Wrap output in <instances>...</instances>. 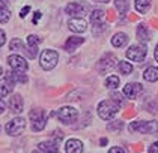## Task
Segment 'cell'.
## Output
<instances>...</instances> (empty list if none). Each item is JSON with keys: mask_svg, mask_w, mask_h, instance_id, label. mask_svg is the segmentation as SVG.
<instances>
[{"mask_svg": "<svg viewBox=\"0 0 158 153\" xmlns=\"http://www.w3.org/2000/svg\"><path fill=\"white\" fill-rule=\"evenodd\" d=\"M57 60H59V54L54 50H44L42 54H41L39 63H41L42 69L50 71V69H53L57 65Z\"/></svg>", "mask_w": 158, "mask_h": 153, "instance_id": "obj_3", "label": "cell"}, {"mask_svg": "<svg viewBox=\"0 0 158 153\" xmlns=\"http://www.w3.org/2000/svg\"><path fill=\"white\" fill-rule=\"evenodd\" d=\"M143 77H145L146 81L149 83H155L158 81V68H148L143 74Z\"/></svg>", "mask_w": 158, "mask_h": 153, "instance_id": "obj_21", "label": "cell"}, {"mask_svg": "<svg viewBox=\"0 0 158 153\" xmlns=\"http://www.w3.org/2000/svg\"><path fill=\"white\" fill-rule=\"evenodd\" d=\"M9 18H11V12L8 8H5V6H0V23H8L9 21Z\"/></svg>", "mask_w": 158, "mask_h": 153, "instance_id": "obj_25", "label": "cell"}, {"mask_svg": "<svg viewBox=\"0 0 158 153\" xmlns=\"http://www.w3.org/2000/svg\"><path fill=\"white\" fill-rule=\"evenodd\" d=\"M0 2H2V3H8L9 0H0Z\"/></svg>", "mask_w": 158, "mask_h": 153, "instance_id": "obj_41", "label": "cell"}, {"mask_svg": "<svg viewBox=\"0 0 158 153\" xmlns=\"http://www.w3.org/2000/svg\"><path fill=\"white\" fill-rule=\"evenodd\" d=\"M26 128V120L23 117H17L11 120L8 125H6V132L9 134V135H20V134H23V131Z\"/></svg>", "mask_w": 158, "mask_h": 153, "instance_id": "obj_7", "label": "cell"}, {"mask_svg": "<svg viewBox=\"0 0 158 153\" xmlns=\"http://www.w3.org/2000/svg\"><path fill=\"white\" fill-rule=\"evenodd\" d=\"M102 18H104V11H101V9H95V11L90 14V23L92 24L101 23Z\"/></svg>", "mask_w": 158, "mask_h": 153, "instance_id": "obj_24", "label": "cell"}, {"mask_svg": "<svg viewBox=\"0 0 158 153\" xmlns=\"http://www.w3.org/2000/svg\"><path fill=\"white\" fill-rule=\"evenodd\" d=\"M29 11H30V6H24V8L21 9V12H20V17H21V18H24Z\"/></svg>", "mask_w": 158, "mask_h": 153, "instance_id": "obj_35", "label": "cell"}, {"mask_svg": "<svg viewBox=\"0 0 158 153\" xmlns=\"http://www.w3.org/2000/svg\"><path fill=\"white\" fill-rule=\"evenodd\" d=\"M68 27L73 32L83 33V32L87 30V23H86V20H83V18H73V20L68 21Z\"/></svg>", "mask_w": 158, "mask_h": 153, "instance_id": "obj_11", "label": "cell"}, {"mask_svg": "<svg viewBox=\"0 0 158 153\" xmlns=\"http://www.w3.org/2000/svg\"><path fill=\"white\" fill-rule=\"evenodd\" d=\"M41 42V39L38 38L36 35H30L27 38V45H29V50H27V54L30 59H35L38 54V44Z\"/></svg>", "mask_w": 158, "mask_h": 153, "instance_id": "obj_13", "label": "cell"}, {"mask_svg": "<svg viewBox=\"0 0 158 153\" xmlns=\"http://www.w3.org/2000/svg\"><path fill=\"white\" fill-rule=\"evenodd\" d=\"M119 107L121 105L114 99H106V101H102L98 105V114H99V117L102 120H110V119H113L118 114Z\"/></svg>", "mask_w": 158, "mask_h": 153, "instance_id": "obj_1", "label": "cell"}, {"mask_svg": "<svg viewBox=\"0 0 158 153\" xmlns=\"http://www.w3.org/2000/svg\"><path fill=\"white\" fill-rule=\"evenodd\" d=\"M12 89H14V83L5 77V80L0 81V99L6 98L8 95L12 92Z\"/></svg>", "mask_w": 158, "mask_h": 153, "instance_id": "obj_16", "label": "cell"}, {"mask_svg": "<svg viewBox=\"0 0 158 153\" xmlns=\"http://www.w3.org/2000/svg\"><path fill=\"white\" fill-rule=\"evenodd\" d=\"M2 74H3V69H2V66H0V75H2Z\"/></svg>", "mask_w": 158, "mask_h": 153, "instance_id": "obj_42", "label": "cell"}, {"mask_svg": "<svg viewBox=\"0 0 158 153\" xmlns=\"http://www.w3.org/2000/svg\"><path fill=\"white\" fill-rule=\"evenodd\" d=\"M85 42V39L83 38H77V36H73V38H68V41L65 42V50L66 51H69V53H73L74 50H77L78 45H81Z\"/></svg>", "mask_w": 158, "mask_h": 153, "instance_id": "obj_17", "label": "cell"}, {"mask_svg": "<svg viewBox=\"0 0 158 153\" xmlns=\"http://www.w3.org/2000/svg\"><path fill=\"white\" fill-rule=\"evenodd\" d=\"M127 42H128V36L125 35V33H116V35L111 38V45L116 48L123 47Z\"/></svg>", "mask_w": 158, "mask_h": 153, "instance_id": "obj_20", "label": "cell"}, {"mask_svg": "<svg viewBox=\"0 0 158 153\" xmlns=\"http://www.w3.org/2000/svg\"><path fill=\"white\" fill-rule=\"evenodd\" d=\"M8 63L9 66L12 68V71H17V72H26L29 69V65L21 56H17V54H12L8 57Z\"/></svg>", "mask_w": 158, "mask_h": 153, "instance_id": "obj_8", "label": "cell"}, {"mask_svg": "<svg viewBox=\"0 0 158 153\" xmlns=\"http://www.w3.org/2000/svg\"><path fill=\"white\" fill-rule=\"evenodd\" d=\"M38 149H39L42 153H57V150H59L57 144H56L54 141H42V143H39Z\"/></svg>", "mask_w": 158, "mask_h": 153, "instance_id": "obj_18", "label": "cell"}, {"mask_svg": "<svg viewBox=\"0 0 158 153\" xmlns=\"http://www.w3.org/2000/svg\"><path fill=\"white\" fill-rule=\"evenodd\" d=\"M65 12L68 15H83L86 12V6L78 2H71L65 6Z\"/></svg>", "mask_w": 158, "mask_h": 153, "instance_id": "obj_12", "label": "cell"}, {"mask_svg": "<svg viewBox=\"0 0 158 153\" xmlns=\"http://www.w3.org/2000/svg\"><path fill=\"white\" fill-rule=\"evenodd\" d=\"M151 8V0H135V9L140 14H146Z\"/></svg>", "mask_w": 158, "mask_h": 153, "instance_id": "obj_22", "label": "cell"}, {"mask_svg": "<svg viewBox=\"0 0 158 153\" xmlns=\"http://www.w3.org/2000/svg\"><path fill=\"white\" fill-rule=\"evenodd\" d=\"M131 132H139V134H158V122H133L130 125Z\"/></svg>", "mask_w": 158, "mask_h": 153, "instance_id": "obj_2", "label": "cell"}, {"mask_svg": "<svg viewBox=\"0 0 158 153\" xmlns=\"http://www.w3.org/2000/svg\"><path fill=\"white\" fill-rule=\"evenodd\" d=\"M109 153H125V150L122 147H113V149L109 150Z\"/></svg>", "mask_w": 158, "mask_h": 153, "instance_id": "obj_34", "label": "cell"}, {"mask_svg": "<svg viewBox=\"0 0 158 153\" xmlns=\"http://www.w3.org/2000/svg\"><path fill=\"white\" fill-rule=\"evenodd\" d=\"M56 116L59 117L62 123H65V125H71L74 120L77 119L78 116V113H77V110L73 108V107H62L60 110L56 113Z\"/></svg>", "mask_w": 158, "mask_h": 153, "instance_id": "obj_5", "label": "cell"}, {"mask_svg": "<svg viewBox=\"0 0 158 153\" xmlns=\"http://www.w3.org/2000/svg\"><path fill=\"white\" fill-rule=\"evenodd\" d=\"M114 65H116V57L111 56V54H107V56H104V57L101 59V62L98 63V71L101 72V74L110 72L114 68Z\"/></svg>", "mask_w": 158, "mask_h": 153, "instance_id": "obj_9", "label": "cell"}, {"mask_svg": "<svg viewBox=\"0 0 158 153\" xmlns=\"http://www.w3.org/2000/svg\"><path fill=\"white\" fill-rule=\"evenodd\" d=\"M101 144H102V146H104V144H107V140H106V138H102V140H101Z\"/></svg>", "mask_w": 158, "mask_h": 153, "instance_id": "obj_40", "label": "cell"}, {"mask_svg": "<svg viewBox=\"0 0 158 153\" xmlns=\"http://www.w3.org/2000/svg\"><path fill=\"white\" fill-rule=\"evenodd\" d=\"M11 50H14V51H18V50H23V42L18 39V38H15L12 42H11Z\"/></svg>", "mask_w": 158, "mask_h": 153, "instance_id": "obj_30", "label": "cell"}, {"mask_svg": "<svg viewBox=\"0 0 158 153\" xmlns=\"http://www.w3.org/2000/svg\"><path fill=\"white\" fill-rule=\"evenodd\" d=\"M122 128H123V122H121V120H116V122L110 123L109 126H107V129H109V131H113V132H119Z\"/></svg>", "mask_w": 158, "mask_h": 153, "instance_id": "obj_29", "label": "cell"}, {"mask_svg": "<svg viewBox=\"0 0 158 153\" xmlns=\"http://www.w3.org/2000/svg\"><path fill=\"white\" fill-rule=\"evenodd\" d=\"M106 86H107L109 89H116V87L119 86V78H118L116 75H111V77H109V78L106 80Z\"/></svg>", "mask_w": 158, "mask_h": 153, "instance_id": "obj_27", "label": "cell"}, {"mask_svg": "<svg viewBox=\"0 0 158 153\" xmlns=\"http://www.w3.org/2000/svg\"><path fill=\"white\" fill-rule=\"evenodd\" d=\"M65 150H66V153H81L83 152V144L80 140L71 138L65 144Z\"/></svg>", "mask_w": 158, "mask_h": 153, "instance_id": "obj_14", "label": "cell"}, {"mask_svg": "<svg viewBox=\"0 0 158 153\" xmlns=\"http://www.w3.org/2000/svg\"><path fill=\"white\" fill-rule=\"evenodd\" d=\"M39 17H41V12L38 11L35 12V17H33V24H36L38 23V20H39Z\"/></svg>", "mask_w": 158, "mask_h": 153, "instance_id": "obj_36", "label": "cell"}, {"mask_svg": "<svg viewBox=\"0 0 158 153\" xmlns=\"http://www.w3.org/2000/svg\"><path fill=\"white\" fill-rule=\"evenodd\" d=\"M154 57H155V60L158 62V45H157V48H155V51H154Z\"/></svg>", "mask_w": 158, "mask_h": 153, "instance_id": "obj_38", "label": "cell"}, {"mask_svg": "<svg viewBox=\"0 0 158 153\" xmlns=\"http://www.w3.org/2000/svg\"><path fill=\"white\" fill-rule=\"evenodd\" d=\"M149 153H158V141H155L149 147Z\"/></svg>", "mask_w": 158, "mask_h": 153, "instance_id": "obj_32", "label": "cell"}, {"mask_svg": "<svg viewBox=\"0 0 158 153\" xmlns=\"http://www.w3.org/2000/svg\"><path fill=\"white\" fill-rule=\"evenodd\" d=\"M119 71H121L123 75H128V74L133 72V66H131L128 62H121V63H119Z\"/></svg>", "mask_w": 158, "mask_h": 153, "instance_id": "obj_28", "label": "cell"}, {"mask_svg": "<svg viewBox=\"0 0 158 153\" xmlns=\"http://www.w3.org/2000/svg\"><path fill=\"white\" fill-rule=\"evenodd\" d=\"M146 54H148V50L145 45H133L127 51V57L133 62H137V63H142L145 60Z\"/></svg>", "mask_w": 158, "mask_h": 153, "instance_id": "obj_6", "label": "cell"}, {"mask_svg": "<svg viewBox=\"0 0 158 153\" xmlns=\"http://www.w3.org/2000/svg\"><path fill=\"white\" fill-rule=\"evenodd\" d=\"M5 42H6V35H5L3 30H0V47L5 45Z\"/></svg>", "mask_w": 158, "mask_h": 153, "instance_id": "obj_33", "label": "cell"}, {"mask_svg": "<svg viewBox=\"0 0 158 153\" xmlns=\"http://www.w3.org/2000/svg\"><path fill=\"white\" fill-rule=\"evenodd\" d=\"M94 2H97V3H109L110 0H94Z\"/></svg>", "mask_w": 158, "mask_h": 153, "instance_id": "obj_39", "label": "cell"}, {"mask_svg": "<svg viewBox=\"0 0 158 153\" xmlns=\"http://www.w3.org/2000/svg\"><path fill=\"white\" fill-rule=\"evenodd\" d=\"M142 90H143V87H142V84H139V83H130V84H125V87H123V95L127 96V98H137V95L142 93Z\"/></svg>", "mask_w": 158, "mask_h": 153, "instance_id": "obj_10", "label": "cell"}, {"mask_svg": "<svg viewBox=\"0 0 158 153\" xmlns=\"http://www.w3.org/2000/svg\"><path fill=\"white\" fill-rule=\"evenodd\" d=\"M114 6L118 8V11L121 14H127L128 12V3L127 0H114Z\"/></svg>", "mask_w": 158, "mask_h": 153, "instance_id": "obj_26", "label": "cell"}, {"mask_svg": "<svg viewBox=\"0 0 158 153\" xmlns=\"http://www.w3.org/2000/svg\"><path fill=\"white\" fill-rule=\"evenodd\" d=\"M9 107H11V111L15 113V114H18V113H21L23 111V98L20 96V95H14L12 98H11V101H9Z\"/></svg>", "mask_w": 158, "mask_h": 153, "instance_id": "obj_15", "label": "cell"}, {"mask_svg": "<svg viewBox=\"0 0 158 153\" xmlns=\"http://www.w3.org/2000/svg\"><path fill=\"white\" fill-rule=\"evenodd\" d=\"M111 99H114V101H116V102H118L119 105H123V104H125V102H123V99H122V96H121L119 93H113Z\"/></svg>", "mask_w": 158, "mask_h": 153, "instance_id": "obj_31", "label": "cell"}, {"mask_svg": "<svg viewBox=\"0 0 158 153\" xmlns=\"http://www.w3.org/2000/svg\"><path fill=\"white\" fill-rule=\"evenodd\" d=\"M137 38H139L142 42H148V41H149V32H148L145 24H140V26L137 27Z\"/></svg>", "mask_w": 158, "mask_h": 153, "instance_id": "obj_23", "label": "cell"}, {"mask_svg": "<svg viewBox=\"0 0 158 153\" xmlns=\"http://www.w3.org/2000/svg\"><path fill=\"white\" fill-rule=\"evenodd\" d=\"M6 78L11 80L14 84H17V83H27V77L24 75V72L12 71V72H9V74L6 75Z\"/></svg>", "mask_w": 158, "mask_h": 153, "instance_id": "obj_19", "label": "cell"}, {"mask_svg": "<svg viewBox=\"0 0 158 153\" xmlns=\"http://www.w3.org/2000/svg\"><path fill=\"white\" fill-rule=\"evenodd\" d=\"M30 122H32V129L39 132L45 128V114H44V110H32L30 114Z\"/></svg>", "mask_w": 158, "mask_h": 153, "instance_id": "obj_4", "label": "cell"}, {"mask_svg": "<svg viewBox=\"0 0 158 153\" xmlns=\"http://www.w3.org/2000/svg\"><path fill=\"white\" fill-rule=\"evenodd\" d=\"M3 110H5V104L2 102V99H0V114L3 113Z\"/></svg>", "mask_w": 158, "mask_h": 153, "instance_id": "obj_37", "label": "cell"}]
</instances>
